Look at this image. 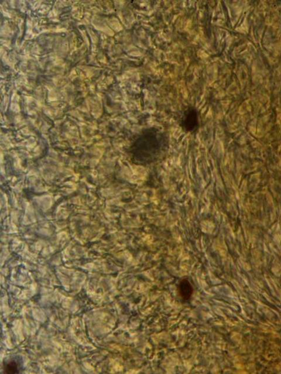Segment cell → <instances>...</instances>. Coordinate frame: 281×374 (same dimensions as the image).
Masks as SVG:
<instances>
[{
  "label": "cell",
  "mask_w": 281,
  "mask_h": 374,
  "mask_svg": "<svg viewBox=\"0 0 281 374\" xmlns=\"http://www.w3.org/2000/svg\"><path fill=\"white\" fill-rule=\"evenodd\" d=\"M22 369H23V360L20 356H10L4 361V373L7 374L20 373Z\"/></svg>",
  "instance_id": "obj_2"
},
{
  "label": "cell",
  "mask_w": 281,
  "mask_h": 374,
  "mask_svg": "<svg viewBox=\"0 0 281 374\" xmlns=\"http://www.w3.org/2000/svg\"><path fill=\"white\" fill-rule=\"evenodd\" d=\"M185 127L189 131H192L197 127V115L195 110L191 109L185 114L184 118Z\"/></svg>",
  "instance_id": "obj_3"
},
{
  "label": "cell",
  "mask_w": 281,
  "mask_h": 374,
  "mask_svg": "<svg viewBox=\"0 0 281 374\" xmlns=\"http://www.w3.org/2000/svg\"><path fill=\"white\" fill-rule=\"evenodd\" d=\"M179 292L182 298L188 300L191 298L193 288L190 282L187 280H182L179 285Z\"/></svg>",
  "instance_id": "obj_4"
},
{
  "label": "cell",
  "mask_w": 281,
  "mask_h": 374,
  "mask_svg": "<svg viewBox=\"0 0 281 374\" xmlns=\"http://www.w3.org/2000/svg\"><path fill=\"white\" fill-rule=\"evenodd\" d=\"M140 139L142 140L139 141V146H142L140 149H143L142 152H144V157L147 161L155 158L162 149V137L157 132L147 133Z\"/></svg>",
  "instance_id": "obj_1"
}]
</instances>
